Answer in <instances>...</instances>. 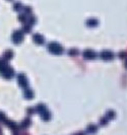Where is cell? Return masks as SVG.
<instances>
[{
  "mask_svg": "<svg viewBox=\"0 0 127 135\" xmlns=\"http://www.w3.org/2000/svg\"><path fill=\"white\" fill-rule=\"evenodd\" d=\"M48 50L52 53V54H55V55H61L62 53H63V47L60 45V44H58V43H54V42H52V43H50L49 45H48Z\"/></svg>",
  "mask_w": 127,
  "mask_h": 135,
  "instance_id": "1",
  "label": "cell"
},
{
  "mask_svg": "<svg viewBox=\"0 0 127 135\" xmlns=\"http://www.w3.org/2000/svg\"><path fill=\"white\" fill-rule=\"evenodd\" d=\"M100 57H101L103 60H105V61H110V60L114 59L115 55L113 54V52H111V51H109V50H105V51H102V52H101Z\"/></svg>",
  "mask_w": 127,
  "mask_h": 135,
  "instance_id": "2",
  "label": "cell"
},
{
  "mask_svg": "<svg viewBox=\"0 0 127 135\" xmlns=\"http://www.w3.org/2000/svg\"><path fill=\"white\" fill-rule=\"evenodd\" d=\"M82 55H83V58H84V59H88V60H92V59L97 58V53H96L93 50H91V49L84 50L83 53H82Z\"/></svg>",
  "mask_w": 127,
  "mask_h": 135,
  "instance_id": "3",
  "label": "cell"
},
{
  "mask_svg": "<svg viewBox=\"0 0 127 135\" xmlns=\"http://www.w3.org/2000/svg\"><path fill=\"white\" fill-rule=\"evenodd\" d=\"M33 40H34V42H35L36 44H38V45H43L44 42H45V40H44L43 36H42V35H39V34L34 35Z\"/></svg>",
  "mask_w": 127,
  "mask_h": 135,
  "instance_id": "4",
  "label": "cell"
},
{
  "mask_svg": "<svg viewBox=\"0 0 127 135\" xmlns=\"http://www.w3.org/2000/svg\"><path fill=\"white\" fill-rule=\"evenodd\" d=\"M18 83H19V86H23V87H25V86H28V79H26V77L23 75V74H19L18 75Z\"/></svg>",
  "mask_w": 127,
  "mask_h": 135,
  "instance_id": "5",
  "label": "cell"
},
{
  "mask_svg": "<svg viewBox=\"0 0 127 135\" xmlns=\"http://www.w3.org/2000/svg\"><path fill=\"white\" fill-rule=\"evenodd\" d=\"M85 25H88L89 27H96L97 25H99V22H98L97 18H89L85 22Z\"/></svg>",
  "mask_w": 127,
  "mask_h": 135,
  "instance_id": "6",
  "label": "cell"
},
{
  "mask_svg": "<svg viewBox=\"0 0 127 135\" xmlns=\"http://www.w3.org/2000/svg\"><path fill=\"white\" fill-rule=\"evenodd\" d=\"M22 40H23V35H22V33H21V32H18V31H17V32L13 35V42H15V43H17V44H18Z\"/></svg>",
  "mask_w": 127,
  "mask_h": 135,
  "instance_id": "7",
  "label": "cell"
},
{
  "mask_svg": "<svg viewBox=\"0 0 127 135\" xmlns=\"http://www.w3.org/2000/svg\"><path fill=\"white\" fill-rule=\"evenodd\" d=\"M97 130H98V128H97V126H96V125H93V124L89 125V126H88V128H86V132H88V133H90V134H93V133H96V132H97Z\"/></svg>",
  "mask_w": 127,
  "mask_h": 135,
  "instance_id": "8",
  "label": "cell"
},
{
  "mask_svg": "<svg viewBox=\"0 0 127 135\" xmlns=\"http://www.w3.org/2000/svg\"><path fill=\"white\" fill-rule=\"evenodd\" d=\"M41 116H42V119L44 120V121H48V120H50V118H51V114H50V112L47 110H45L43 113H41Z\"/></svg>",
  "mask_w": 127,
  "mask_h": 135,
  "instance_id": "9",
  "label": "cell"
},
{
  "mask_svg": "<svg viewBox=\"0 0 127 135\" xmlns=\"http://www.w3.org/2000/svg\"><path fill=\"white\" fill-rule=\"evenodd\" d=\"M108 120H111V119H114L116 117V113L114 112V111H112V110H110V111H108L107 112V114H106V116H105Z\"/></svg>",
  "mask_w": 127,
  "mask_h": 135,
  "instance_id": "10",
  "label": "cell"
},
{
  "mask_svg": "<svg viewBox=\"0 0 127 135\" xmlns=\"http://www.w3.org/2000/svg\"><path fill=\"white\" fill-rule=\"evenodd\" d=\"M24 97H25L26 98H34V93H33V90H31V89L25 90V93H24Z\"/></svg>",
  "mask_w": 127,
  "mask_h": 135,
  "instance_id": "11",
  "label": "cell"
},
{
  "mask_svg": "<svg viewBox=\"0 0 127 135\" xmlns=\"http://www.w3.org/2000/svg\"><path fill=\"white\" fill-rule=\"evenodd\" d=\"M78 53H79V51L77 49H75V48L70 49L69 51H68V55H69V56H76V55H78Z\"/></svg>",
  "mask_w": 127,
  "mask_h": 135,
  "instance_id": "12",
  "label": "cell"
},
{
  "mask_svg": "<svg viewBox=\"0 0 127 135\" xmlns=\"http://www.w3.org/2000/svg\"><path fill=\"white\" fill-rule=\"evenodd\" d=\"M29 125H31V120H30L29 118H26V119H24V121L22 123V127L26 128V127H29Z\"/></svg>",
  "mask_w": 127,
  "mask_h": 135,
  "instance_id": "13",
  "label": "cell"
},
{
  "mask_svg": "<svg viewBox=\"0 0 127 135\" xmlns=\"http://www.w3.org/2000/svg\"><path fill=\"white\" fill-rule=\"evenodd\" d=\"M108 122H109V120L106 118V117H103L101 120H100V124L102 125V126H105V125H107L108 124Z\"/></svg>",
  "mask_w": 127,
  "mask_h": 135,
  "instance_id": "14",
  "label": "cell"
},
{
  "mask_svg": "<svg viewBox=\"0 0 127 135\" xmlns=\"http://www.w3.org/2000/svg\"><path fill=\"white\" fill-rule=\"evenodd\" d=\"M119 58H121V59H124L125 57H127V52H125V51H122V52H120L119 53Z\"/></svg>",
  "mask_w": 127,
  "mask_h": 135,
  "instance_id": "15",
  "label": "cell"
},
{
  "mask_svg": "<svg viewBox=\"0 0 127 135\" xmlns=\"http://www.w3.org/2000/svg\"><path fill=\"white\" fill-rule=\"evenodd\" d=\"M73 135H84V134H83V132H77V133H75V134Z\"/></svg>",
  "mask_w": 127,
  "mask_h": 135,
  "instance_id": "16",
  "label": "cell"
},
{
  "mask_svg": "<svg viewBox=\"0 0 127 135\" xmlns=\"http://www.w3.org/2000/svg\"><path fill=\"white\" fill-rule=\"evenodd\" d=\"M124 65H125V67H126V69H127V59H126V61H125V63H124Z\"/></svg>",
  "mask_w": 127,
  "mask_h": 135,
  "instance_id": "17",
  "label": "cell"
}]
</instances>
